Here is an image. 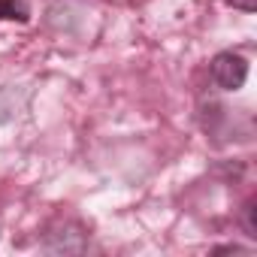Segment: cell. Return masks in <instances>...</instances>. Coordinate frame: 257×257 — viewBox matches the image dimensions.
Returning a JSON list of instances; mask_svg holds the SVG:
<instances>
[{
    "mask_svg": "<svg viewBox=\"0 0 257 257\" xmlns=\"http://www.w3.org/2000/svg\"><path fill=\"white\" fill-rule=\"evenodd\" d=\"M209 76L221 91H239L248 79V61L236 52H221L209 64Z\"/></svg>",
    "mask_w": 257,
    "mask_h": 257,
    "instance_id": "6da1fadb",
    "label": "cell"
},
{
    "mask_svg": "<svg viewBox=\"0 0 257 257\" xmlns=\"http://www.w3.org/2000/svg\"><path fill=\"white\" fill-rule=\"evenodd\" d=\"M46 251H64V254H70V251H85V233H82L76 224H64V230L49 233Z\"/></svg>",
    "mask_w": 257,
    "mask_h": 257,
    "instance_id": "7a4b0ae2",
    "label": "cell"
},
{
    "mask_svg": "<svg viewBox=\"0 0 257 257\" xmlns=\"http://www.w3.org/2000/svg\"><path fill=\"white\" fill-rule=\"evenodd\" d=\"M0 19H10V22H28L31 19V10L25 0H0Z\"/></svg>",
    "mask_w": 257,
    "mask_h": 257,
    "instance_id": "3957f363",
    "label": "cell"
},
{
    "mask_svg": "<svg viewBox=\"0 0 257 257\" xmlns=\"http://www.w3.org/2000/svg\"><path fill=\"white\" fill-rule=\"evenodd\" d=\"M254 212H257V200H248L245 209H242V230L248 239H257V221H254Z\"/></svg>",
    "mask_w": 257,
    "mask_h": 257,
    "instance_id": "277c9868",
    "label": "cell"
},
{
    "mask_svg": "<svg viewBox=\"0 0 257 257\" xmlns=\"http://www.w3.org/2000/svg\"><path fill=\"white\" fill-rule=\"evenodd\" d=\"M233 10H242V13H257V0H227Z\"/></svg>",
    "mask_w": 257,
    "mask_h": 257,
    "instance_id": "5b68a950",
    "label": "cell"
},
{
    "mask_svg": "<svg viewBox=\"0 0 257 257\" xmlns=\"http://www.w3.org/2000/svg\"><path fill=\"white\" fill-rule=\"evenodd\" d=\"M245 248H239V245H218L215 248V254H242Z\"/></svg>",
    "mask_w": 257,
    "mask_h": 257,
    "instance_id": "8992f818",
    "label": "cell"
}]
</instances>
